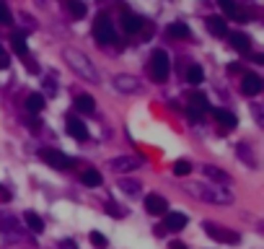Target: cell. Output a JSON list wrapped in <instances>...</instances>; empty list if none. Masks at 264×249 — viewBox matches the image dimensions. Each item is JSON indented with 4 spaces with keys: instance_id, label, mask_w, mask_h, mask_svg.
<instances>
[{
    "instance_id": "cell-30",
    "label": "cell",
    "mask_w": 264,
    "mask_h": 249,
    "mask_svg": "<svg viewBox=\"0 0 264 249\" xmlns=\"http://www.w3.org/2000/svg\"><path fill=\"white\" fill-rule=\"evenodd\" d=\"M11 24H13V16H11L8 6L0 3V26H11Z\"/></svg>"
},
{
    "instance_id": "cell-18",
    "label": "cell",
    "mask_w": 264,
    "mask_h": 249,
    "mask_svg": "<svg viewBox=\"0 0 264 249\" xmlns=\"http://www.w3.org/2000/svg\"><path fill=\"white\" fill-rule=\"evenodd\" d=\"M228 36H231V45H233L236 52H249V50H251V39H249L246 34L233 31V34H228Z\"/></svg>"
},
{
    "instance_id": "cell-24",
    "label": "cell",
    "mask_w": 264,
    "mask_h": 249,
    "mask_svg": "<svg viewBox=\"0 0 264 249\" xmlns=\"http://www.w3.org/2000/svg\"><path fill=\"white\" fill-rule=\"evenodd\" d=\"M218 6L228 13L231 18H241V21H244V16H241V11H238V6H236V0H218Z\"/></svg>"
},
{
    "instance_id": "cell-1",
    "label": "cell",
    "mask_w": 264,
    "mask_h": 249,
    "mask_svg": "<svg viewBox=\"0 0 264 249\" xmlns=\"http://www.w3.org/2000/svg\"><path fill=\"white\" fill-rule=\"evenodd\" d=\"M186 195H192L195 200L202 202H212V205H231L233 202V192L223 184H212V182H189L184 187Z\"/></svg>"
},
{
    "instance_id": "cell-13",
    "label": "cell",
    "mask_w": 264,
    "mask_h": 249,
    "mask_svg": "<svg viewBox=\"0 0 264 249\" xmlns=\"http://www.w3.org/2000/svg\"><path fill=\"white\" fill-rule=\"evenodd\" d=\"M202 174H205L207 179H212V184H231V177L225 174L223 169H218V166H212V163H205V166H202Z\"/></svg>"
},
{
    "instance_id": "cell-21",
    "label": "cell",
    "mask_w": 264,
    "mask_h": 249,
    "mask_svg": "<svg viewBox=\"0 0 264 249\" xmlns=\"http://www.w3.org/2000/svg\"><path fill=\"white\" fill-rule=\"evenodd\" d=\"M81 179H83L86 187H99V184H101V174H99L96 169H83V172H81Z\"/></svg>"
},
{
    "instance_id": "cell-34",
    "label": "cell",
    "mask_w": 264,
    "mask_h": 249,
    "mask_svg": "<svg viewBox=\"0 0 264 249\" xmlns=\"http://www.w3.org/2000/svg\"><path fill=\"white\" fill-rule=\"evenodd\" d=\"M171 249H186L184 244H171Z\"/></svg>"
},
{
    "instance_id": "cell-11",
    "label": "cell",
    "mask_w": 264,
    "mask_h": 249,
    "mask_svg": "<svg viewBox=\"0 0 264 249\" xmlns=\"http://www.w3.org/2000/svg\"><path fill=\"white\" fill-rule=\"evenodd\" d=\"M67 135L75 138V140H86V138H88L86 122H81L78 117H67Z\"/></svg>"
},
{
    "instance_id": "cell-12",
    "label": "cell",
    "mask_w": 264,
    "mask_h": 249,
    "mask_svg": "<svg viewBox=\"0 0 264 249\" xmlns=\"http://www.w3.org/2000/svg\"><path fill=\"white\" fill-rule=\"evenodd\" d=\"M114 86H117V91H122V94H135V91L140 89V80H137L135 75H117V78H114Z\"/></svg>"
},
{
    "instance_id": "cell-9",
    "label": "cell",
    "mask_w": 264,
    "mask_h": 249,
    "mask_svg": "<svg viewBox=\"0 0 264 249\" xmlns=\"http://www.w3.org/2000/svg\"><path fill=\"white\" fill-rule=\"evenodd\" d=\"M145 211H148L150 216H166V213H169V202H166V197H161V195H148V197H145Z\"/></svg>"
},
{
    "instance_id": "cell-19",
    "label": "cell",
    "mask_w": 264,
    "mask_h": 249,
    "mask_svg": "<svg viewBox=\"0 0 264 249\" xmlns=\"http://www.w3.org/2000/svg\"><path fill=\"white\" fill-rule=\"evenodd\" d=\"M75 107H78V112H83V114H93V109H96V101H93V96H88V94H81V96H75Z\"/></svg>"
},
{
    "instance_id": "cell-28",
    "label": "cell",
    "mask_w": 264,
    "mask_h": 249,
    "mask_svg": "<svg viewBox=\"0 0 264 249\" xmlns=\"http://www.w3.org/2000/svg\"><path fill=\"white\" fill-rule=\"evenodd\" d=\"M174 174L176 177H189L192 174V163L189 161H176L174 163Z\"/></svg>"
},
{
    "instance_id": "cell-17",
    "label": "cell",
    "mask_w": 264,
    "mask_h": 249,
    "mask_svg": "<svg viewBox=\"0 0 264 249\" xmlns=\"http://www.w3.org/2000/svg\"><path fill=\"white\" fill-rule=\"evenodd\" d=\"M207 29H210V34H215V36H225V34H228V24H225L223 16H210V18H207Z\"/></svg>"
},
{
    "instance_id": "cell-16",
    "label": "cell",
    "mask_w": 264,
    "mask_h": 249,
    "mask_svg": "<svg viewBox=\"0 0 264 249\" xmlns=\"http://www.w3.org/2000/svg\"><path fill=\"white\" fill-rule=\"evenodd\" d=\"M210 112H212V117L218 119V125H220V128H225V130H233L236 125H238L236 114H231V112H225V109H210Z\"/></svg>"
},
{
    "instance_id": "cell-5",
    "label": "cell",
    "mask_w": 264,
    "mask_h": 249,
    "mask_svg": "<svg viewBox=\"0 0 264 249\" xmlns=\"http://www.w3.org/2000/svg\"><path fill=\"white\" fill-rule=\"evenodd\" d=\"M205 234L210 236V239H215V241H220V244H238L241 241V236L236 234V231H231V229H225V226H218V223H205Z\"/></svg>"
},
{
    "instance_id": "cell-3",
    "label": "cell",
    "mask_w": 264,
    "mask_h": 249,
    "mask_svg": "<svg viewBox=\"0 0 264 249\" xmlns=\"http://www.w3.org/2000/svg\"><path fill=\"white\" fill-rule=\"evenodd\" d=\"M148 73L150 78H153L156 83H163L171 73V63H169V55L163 50H156L153 55H150V63H148Z\"/></svg>"
},
{
    "instance_id": "cell-14",
    "label": "cell",
    "mask_w": 264,
    "mask_h": 249,
    "mask_svg": "<svg viewBox=\"0 0 264 249\" xmlns=\"http://www.w3.org/2000/svg\"><path fill=\"white\" fill-rule=\"evenodd\" d=\"M186 223H189V218H186L184 213H166V223H163V231H171V234H176V231H181Z\"/></svg>"
},
{
    "instance_id": "cell-2",
    "label": "cell",
    "mask_w": 264,
    "mask_h": 249,
    "mask_svg": "<svg viewBox=\"0 0 264 249\" xmlns=\"http://www.w3.org/2000/svg\"><path fill=\"white\" fill-rule=\"evenodd\" d=\"M62 57H65V63L78 73L81 78H86V80H91V83H99V70L93 68V63L83 55V52H78V50H65L62 52Z\"/></svg>"
},
{
    "instance_id": "cell-7",
    "label": "cell",
    "mask_w": 264,
    "mask_h": 249,
    "mask_svg": "<svg viewBox=\"0 0 264 249\" xmlns=\"http://www.w3.org/2000/svg\"><path fill=\"white\" fill-rule=\"evenodd\" d=\"M42 158H44L47 166H52V169H60V172H65V169H70V166H73V158L65 156V153L57 151V148H44V151H42Z\"/></svg>"
},
{
    "instance_id": "cell-6",
    "label": "cell",
    "mask_w": 264,
    "mask_h": 249,
    "mask_svg": "<svg viewBox=\"0 0 264 249\" xmlns=\"http://www.w3.org/2000/svg\"><path fill=\"white\" fill-rule=\"evenodd\" d=\"M186 112H189V117L197 122L205 112H210V104H207V96L202 91H189V96H186Z\"/></svg>"
},
{
    "instance_id": "cell-4",
    "label": "cell",
    "mask_w": 264,
    "mask_h": 249,
    "mask_svg": "<svg viewBox=\"0 0 264 249\" xmlns=\"http://www.w3.org/2000/svg\"><path fill=\"white\" fill-rule=\"evenodd\" d=\"M93 36H96V42L99 45H114L117 42V31H114V24H111V18L109 16H99L96 18V24H93Z\"/></svg>"
},
{
    "instance_id": "cell-23",
    "label": "cell",
    "mask_w": 264,
    "mask_h": 249,
    "mask_svg": "<svg viewBox=\"0 0 264 249\" xmlns=\"http://www.w3.org/2000/svg\"><path fill=\"white\" fill-rule=\"evenodd\" d=\"M26 109L34 112V114H39V112L44 109V96H42V94H31V96L26 99Z\"/></svg>"
},
{
    "instance_id": "cell-25",
    "label": "cell",
    "mask_w": 264,
    "mask_h": 249,
    "mask_svg": "<svg viewBox=\"0 0 264 249\" xmlns=\"http://www.w3.org/2000/svg\"><path fill=\"white\" fill-rule=\"evenodd\" d=\"M11 47H13V52H16V55H21V57H23V55H29L26 39H23L21 34H13V36H11Z\"/></svg>"
},
{
    "instance_id": "cell-33",
    "label": "cell",
    "mask_w": 264,
    "mask_h": 249,
    "mask_svg": "<svg viewBox=\"0 0 264 249\" xmlns=\"http://www.w3.org/2000/svg\"><path fill=\"white\" fill-rule=\"evenodd\" d=\"M8 68V55H6V50L0 47V70H6Z\"/></svg>"
},
{
    "instance_id": "cell-27",
    "label": "cell",
    "mask_w": 264,
    "mask_h": 249,
    "mask_svg": "<svg viewBox=\"0 0 264 249\" xmlns=\"http://www.w3.org/2000/svg\"><path fill=\"white\" fill-rule=\"evenodd\" d=\"M67 11L75 18H81V16H86V3H83V0H67Z\"/></svg>"
},
{
    "instance_id": "cell-26",
    "label": "cell",
    "mask_w": 264,
    "mask_h": 249,
    "mask_svg": "<svg viewBox=\"0 0 264 249\" xmlns=\"http://www.w3.org/2000/svg\"><path fill=\"white\" fill-rule=\"evenodd\" d=\"M169 34H171L174 39H184V36H189V26L181 24V21H176V24L169 26Z\"/></svg>"
},
{
    "instance_id": "cell-8",
    "label": "cell",
    "mask_w": 264,
    "mask_h": 249,
    "mask_svg": "<svg viewBox=\"0 0 264 249\" xmlns=\"http://www.w3.org/2000/svg\"><path fill=\"white\" fill-rule=\"evenodd\" d=\"M109 166L114 172H135V169H140L142 166V158H137V156H117V158H111L109 161Z\"/></svg>"
},
{
    "instance_id": "cell-10",
    "label": "cell",
    "mask_w": 264,
    "mask_h": 249,
    "mask_svg": "<svg viewBox=\"0 0 264 249\" xmlns=\"http://www.w3.org/2000/svg\"><path fill=\"white\" fill-rule=\"evenodd\" d=\"M261 86H264V80H261L256 73H246L244 80H241V91H244L246 96H256V94L261 91Z\"/></svg>"
},
{
    "instance_id": "cell-22",
    "label": "cell",
    "mask_w": 264,
    "mask_h": 249,
    "mask_svg": "<svg viewBox=\"0 0 264 249\" xmlns=\"http://www.w3.org/2000/svg\"><path fill=\"white\" fill-rule=\"evenodd\" d=\"M186 80H189L192 86H200V83L205 80V73H202V68H200V65H189V68H186Z\"/></svg>"
},
{
    "instance_id": "cell-29",
    "label": "cell",
    "mask_w": 264,
    "mask_h": 249,
    "mask_svg": "<svg viewBox=\"0 0 264 249\" xmlns=\"http://www.w3.org/2000/svg\"><path fill=\"white\" fill-rule=\"evenodd\" d=\"M122 192H127V195H137V182H130V179H119V184H117Z\"/></svg>"
},
{
    "instance_id": "cell-15",
    "label": "cell",
    "mask_w": 264,
    "mask_h": 249,
    "mask_svg": "<svg viewBox=\"0 0 264 249\" xmlns=\"http://www.w3.org/2000/svg\"><path fill=\"white\" fill-rule=\"evenodd\" d=\"M142 26H145V21H142L140 16H135V13H130V11L122 13V29H125L127 34H137Z\"/></svg>"
},
{
    "instance_id": "cell-32",
    "label": "cell",
    "mask_w": 264,
    "mask_h": 249,
    "mask_svg": "<svg viewBox=\"0 0 264 249\" xmlns=\"http://www.w3.org/2000/svg\"><path fill=\"white\" fill-rule=\"evenodd\" d=\"M60 249H78V244H75L73 239H62V241H60Z\"/></svg>"
},
{
    "instance_id": "cell-20",
    "label": "cell",
    "mask_w": 264,
    "mask_h": 249,
    "mask_svg": "<svg viewBox=\"0 0 264 249\" xmlns=\"http://www.w3.org/2000/svg\"><path fill=\"white\" fill-rule=\"evenodd\" d=\"M23 221H26L29 231H34V234H42V231H44V221H42L39 216H36V213H31V211L23 216Z\"/></svg>"
},
{
    "instance_id": "cell-31",
    "label": "cell",
    "mask_w": 264,
    "mask_h": 249,
    "mask_svg": "<svg viewBox=\"0 0 264 249\" xmlns=\"http://www.w3.org/2000/svg\"><path fill=\"white\" fill-rule=\"evenodd\" d=\"M88 239H91V244H93V246H106V236H104V234H99V231H91V236H88Z\"/></svg>"
}]
</instances>
